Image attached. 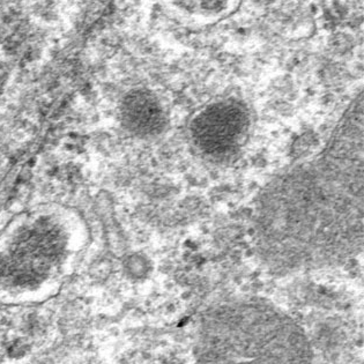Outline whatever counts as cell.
<instances>
[{
    "instance_id": "1",
    "label": "cell",
    "mask_w": 364,
    "mask_h": 364,
    "mask_svg": "<svg viewBox=\"0 0 364 364\" xmlns=\"http://www.w3.org/2000/svg\"><path fill=\"white\" fill-rule=\"evenodd\" d=\"M363 213L361 90L316 154L262 186L253 203V251L279 277L346 265L363 250Z\"/></svg>"
},
{
    "instance_id": "2",
    "label": "cell",
    "mask_w": 364,
    "mask_h": 364,
    "mask_svg": "<svg viewBox=\"0 0 364 364\" xmlns=\"http://www.w3.org/2000/svg\"><path fill=\"white\" fill-rule=\"evenodd\" d=\"M197 364H312L306 331L266 299L237 297L207 308L198 323Z\"/></svg>"
},
{
    "instance_id": "3",
    "label": "cell",
    "mask_w": 364,
    "mask_h": 364,
    "mask_svg": "<svg viewBox=\"0 0 364 364\" xmlns=\"http://www.w3.org/2000/svg\"><path fill=\"white\" fill-rule=\"evenodd\" d=\"M66 238L51 220L40 219L16 234L0 252V289L12 297H34L62 278Z\"/></svg>"
},
{
    "instance_id": "4",
    "label": "cell",
    "mask_w": 364,
    "mask_h": 364,
    "mask_svg": "<svg viewBox=\"0 0 364 364\" xmlns=\"http://www.w3.org/2000/svg\"><path fill=\"white\" fill-rule=\"evenodd\" d=\"M251 129V114L237 99L207 105L192 118L188 134L192 145L207 160L225 162L243 149Z\"/></svg>"
},
{
    "instance_id": "5",
    "label": "cell",
    "mask_w": 364,
    "mask_h": 364,
    "mask_svg": "<svg viewBox=\"0 0 364 364\" xmlns=\"http://www.w3.org/2000/svg\"><path fill=\"white\" fill-rule=\"evenodd\" d=\"M121 119L131 134L140 138L160 136L167 129L168 118L158 96L151 90H134L122 101Z\"/></svg>"
},
{
    "instance_id": "6",
    "label": "cell",
    "mask_w": 364,
    "mask_h": 364,
    "mask_svg": "<svg viewBox=\"0 0 364 364\" xmlns=\"http://www.w3.org/2000/svg\"><path fill=\"white\" fill-rule=\"evenodd\" d=\"M175 9L198 21H219L230 16L240 0H173Z\"/></svg>"
}]
</instances>
